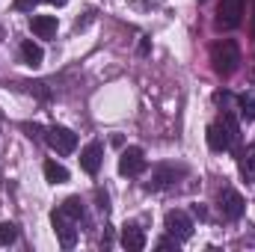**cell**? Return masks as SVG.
I'll use <instances>...</instances> for the list:
<instances>
[{
	"label": "cell",
	"mask_w": 255,
	"mask_h": 252,
	"mask_svg": "<svg viewBox=\"0 0 255 252\" xmlns=\"http://www.w3.org/2000/svg\"><path fill=\"white\" fill-rule=\"evenodd\" d=\"M238 136H241V125H238L232 110H223L220 119L208 125V145H211V151H229L238 142Z\"/></svg>",
	"instance_id": "1"
},
{
	"label": "cell",
	"mask_w": 255,
	"mask_h": 252,
	"mask_svg": "<svg viewBox=\"0 0 255 252\" xmlns=\"http://www.w3.org/2000/svg\"><path fill=\"white\" fill-rule=\"evenodd\" d=\"M211 63H214V71L220 77H232L238 71V65H241V48H238V42H232V39L217 42L211 48Z\"/></svg>",
	"instance_id": "2"
},
{
	"label": "cell",
	"mask_w": 255,
	"mask_h": 252,
	"mask_svg": "<svg viewBox=\"0 0 255 252\" xmlns=\"http://www.w3.org/2000/svg\"><path fill=\"white\" fill-rule=\"evenodd\" d=\"M163 226H166V232H169L178 244H184V241H190V238H193V220L187 217V211H181V208L166 211Z\"/></svg>",
	"instance_id": "3"
},
{
	"label": "cell",
	"mask_w": 255,
	"mask_h": 252,
	"mask_svg": "<svg viewBox=\"0 0 255 252\" xmlns=\"http://www.w3.org/2000/svg\"><path fill=\"white\" fill-rule=\"evenodd\" d=\"M145 166H148V160H145V151L139 145H128L122 151V157H119V175H125V178L142 175Z\"/></svg>",
	"instance_id": "4"
},
{
	"label": "cell",
	"mask_w": 255,
	"mask_h": 252,
	"mask_svg": "<svg viewBox=\"0 0 255 252\" xmlns=\"http://www.w3.org/2000/svg\"><path fill=\"white\" fill-rule=\"evenodd\" d=\"M51 223H54V232H57L60 244H63L65 250H71V247L77 244V220L68 217L63 208H57V211L51 214Z\"/></svg>",
	"instance_id": "5"
},
{
	"label": "cell",
	"mask_w": 255,
	"mask_h": 252,
	"mask_svg": "<svg viewBox=\"0 0 255 252\" xmlns=\"http://www.w3.org/2000/svg\"><path fill=\"white\" fill-rule=\"evenodd\" d=\"M244 21V0H220L217 3V27L235 30Z\"/></svg>",
	"instance_id": "6"
},
{
	"label": "cell",
	"mask_w": 255,
	"mask_h": 252,
	"mask_svg": "<svg viewBox=\"0 0 255 252\" xmlns=\"http://www.w3.org/2000/svg\"><path fill=\"white\" fill-rule=\"evenodd\" d=\"M217 208L223 214V220H241L244 211H247V202L238 190H223L220 199H217Z\"/></svg>",
	"instance_id": "7"
},
{
	"label": "cell",
	"mask_w": 255,
	"mask_h": 252,
	"mask_svg": "<svg viewBox=\"0 0 255 252\" xmlns=\"http://www.w3.org/2000/svg\"><path fill=\"white\" fill-rule=\"evenodd\" d=\"M45 139H48V145L57 151V154H71L74 148H77V133L74 130H68V127H48V133H45Z\"/></svg>",
	"instance_id": "8"
},
{
	"label": "cell",
	"mask_w": 255,
	"mask_h": 252,
	"mask_svg": "<svg viewBox=\"0 0 255 252\" xmlns=\"http://www.w3.org/2000/svg\"><path fill=\"white\" fill-rule=\"evenodd\" d=\"M101 160H104V145H101L98 139H92V142L80 151V169H83V172H89V175H98Z\"/></svg>",
	"instance_id": "9"
},
{
	"label": "cell",
	"mask_w": 255,
	"mask_h": 252,
	"mask_svg": "<svg viewBox=\"0 0 255 252\" xmlns=\"http://www.w3.org/2000/svg\"><path fill=\"white\" fill-rule=\"evenodd\" d=\"M57 15H33L30 18V30L39 36V39H54L57 36Z\"/></svg>",
	"instance_id": "10"
},
{
	"label": "cell",
	"mask_w": 255,
	"mask_h": 252,
	"mask_svg": "<svg viewBox=\"0 0 255 252\" xmlns=\"http://www.w3.org/2000/svg\"><path fill=\"white\" fill-rule=\"evenodd\" d=\"M238 169H241V178H244L247 184H255V142L244 148V154H241V163H238Z\"/></svg>",
	"instance_id": "11"
},
{
	"label": "cell",
	"mask_w": 255,
	"mask_h": 252,
	"mask_svg": "<svg viewBox=\"0 0 255 252\" xmlns=\"http://www.w3.org/2000/svg\"><path fill=\"white\" fill-rule=\"evenodd\" d=\"M122 247H125L128 252L145 250V235H142L136 226H125V229H122Z\"/></svg>",
	"instance_id": "12"
},
{
	"label": "cell",
	"mask_w": 255,
	"mask_h": 252,
	"mask_svg": "<svg viewBox=\"0 0 255 252\" xmlns=\"http://www.w3.org/2000/svg\"><path fill=\"white\" fill-rule=\"evenodd\" d=\"M175 175H178V169H172V166H160V169H154V172H151V181H148V190L169 187V184L175 181Z\"/></svg>",
	"instance_id": "13"
},
{
	"label": "cell",
	"mask_w": 255,
	"mask_h": 252,
	"mask_svg": "<svg viewBox=\"0 0 255 252\" xmlns=\"http://www.w3.org/2000/svg\"><path fill=\"white\" fill-rule=\"evenodd\" d=\"M21 57H24V63L30 65V68H39V65H42V60H45L42 48H39L33 39H27V42L21 45Z\"/></svg>",
	"instance_id": "14"
},
{
	"label": "cell",
	"mask_w": 255,
	"mask_h": 252,
	"mask_svg": "<svg viewBox=\"0 0 255 252\" xmlns=\"http://www.w3.org/2000/svg\"><path fill=\"white\" fill-rule=\"evenodd\" d=\"M45 178L51 181V184H65L68 181V169H65L63 163H57V160H45Z\"/></svg>",
	"instance_id": "15"
},
{
	"label": "cell",
	"mask_w": 255,
	"mask_h": 252,
	"mask_svg": "<svg viewBox=\"0 0 255 252\" xmlns=\"http://www.w3.org/2000/svg\"><path fill=\"white\" fill-rule=\"evenodd\" d=\"M60 208H63V211L68 214V217H74L77 223L83 220V202H80V196H71V199H65L63 205H60Z\"/></svg>",
	"instance_id": "16"
},
{
	"label": "cell",
	"mask_w": 255,
	"mask_h": 252,
	"mask_svg": "<svg viewBox=\"0 0 255 252\" xmlns=\"http://www.w3.org/2000/svg\"><path fill=\"white\" fill-rule=\"evenodd\" d=\"M18 241V226L15 223H0V247H12Z\"/></svg>",
	"instance_id": "17"
},
{
	"label": "cell",
	"mask_w": 255,
	"mask_h": 252,
	"mask_svg": "<svg viewBox=\"0 0 255 252\" xmlns=\"http://www.w3.org/2000/svg\"><path fill=\"white\" fill-rule=\"evenodd\" d=\"M238 110H241V119L253 122L255 119V98L253 95H241V98H238Z\"/></svg>",
	"instance_id": "18"
},
{
	"label": "cell",
	"mask_w": 255,
	"mask_h": 252,
	"mask_svg": "<svg viewBox=\"0 0 255 252\" xmlns=\"http://www.w3.org/2000/svg\"><path fill=\"white\" fill-rule=\"evenodd\" d=\"M36 3H42V0H15V9L18 12H33Z\"/></svg>",
	"instance_id": "19"
},
{
	"label": "cell",
	"mask_w": 255,
	"mask_h": 252,
	"mask_svg": "<svg viewBox=\"0 0 255 252\" xmlns=\"http://www.w3.org/2000/svg\"><path fill=\"white\" fill-rule=\"evenodd\" d=\"M157 250H178V241L169 235V238H163V241H157Z\"/></svg>",
	"instance_id": "20"
},
{
	"label": "cell",
	"mask_w": 255,
	"mask_h": 252,
	"mask_svg": "<svg viewBox=\"0 0 255 252\" xmlns=\"http://www.w3.org/2000/svg\"><path fill=\"white\" fill-rule=\"evenodd\" d=\"M45 3H51V6H65L68 0H45Z\"/></svg>",
	"instance_id": "21"
}]
</instances>
